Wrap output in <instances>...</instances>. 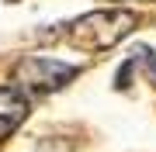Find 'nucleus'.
I'll return each mask as SVG.
<instances>
[{"label": "nucleus", "mask_w": 156, "mask_h": 152, "mask_svg": "<svg viewBox=\"0 0 156 152\" xmlns=\"http://www.w3.org/2000/svg\"><path fill=\"white\" fill-rule=\"evenodd\" d=\"M139 17L125 7H101V11H87L83 17L66 24V35L73 38V45L87 49V52H101V49H111L125 35L135 31Z\"/></svg>", "instance_id": "obj_1"}, {"label": "nucleus", "mask_w": 156, "mask_h": 152, "mask_svg": "<svg viewBox=\"0 0 156 152\" xmlns=\"http://www.w3.org/2000/svg\"><path fill=\"white\" fill-rule=\"evenodd\" d=\"M76 73H80V66H69V62H59V59L31 56V59H21V62H17V69H14V86H17L24 97H28V93L45 97V93L62 90Z\"/></svg>", "instance_id": "obj_2"}, {"label": "nucleus", "mask_w": 156, "mask_h": 152, "mask_svg": "<svg viewBox=\"0 0 156 152\" xmlns=\"http://www.w3.org/2000/svg\"><path fill=\"white\" fill-rule=\"evenodd\" d=\"M28 111H31V100L17 86H0V138L14 135L21 121L28 118Z\"/></svg>", "instance_id": "obj_3"}, {"label": "nucleus", "mask_w": 156, "mask_h": 152, "mask_svg": "<svg viewBox=\"0 0 156 152\" xmlns=\"http://www.w3.org/2000/svg\"><path fill=\"white\" fill-rule=\"evenodd\" d=\"M135 59L146 62V66H142V73H146V79L156 86V52H153L149 45H139V49H135Z\"/></svg>", "instance_id": "obj_4"}]
</instances>
